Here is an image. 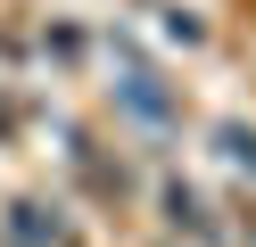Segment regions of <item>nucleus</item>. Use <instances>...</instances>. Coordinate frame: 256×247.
Listing matches in <instances>:
<instances>
[{
	"mask_svg": "<svg viewBox=\"0 0 256 247\" xmlns=\"http://www.w3.org/2000/svg\"><path fill=\"white\" fill-rule=\"evenodd\" d=\"M116 107L132 115V124H174V91H166V74H149V66H124V82H116Z\"/></svg>",
	"mask_w": 256,
	"mask_h": 247,
	"instance_id": "f257e3e1",
	"label": "nucleus"
},
{
	"mask_svg": "<svg viewBox=\"0 0 256 247\" xmlns=\"http://www.w3.org/2000/svg\"><path fill=\"white\" fill-rule=\"evenodd\" d=\"M215 140H223V165H248V173H256V132H240V124H223Z\"/></svg>",
	"mask_w": 256,
	"mask_h": 247,
	"instance_id": "f03ea898",
	"label": "nucleus"
}]
</instances>
